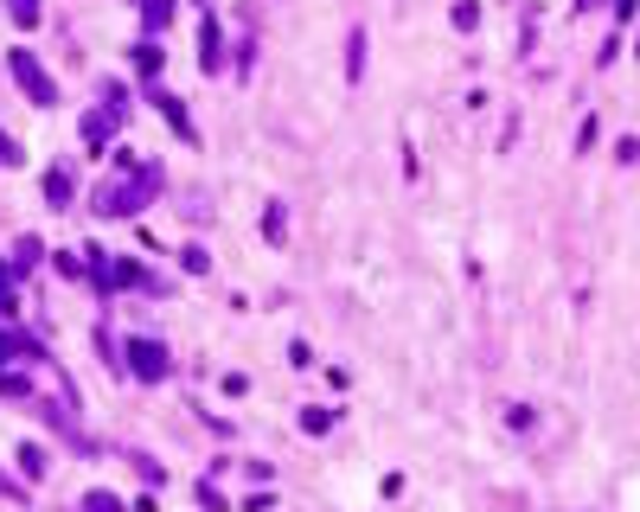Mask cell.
<instances>
[{
	"label": "cell",
	"mask_w": 640,
	"mask_h": 512,
	"mask_svg": "<svg viewBox=\"0 0 640 512\" xmlns=\"http://www.w3.org/2000/svg\"><path fill=\"white\" fill-rule=\"evenodd\" d=\"M154 186H161V173H154V167H141L134 180H109V186L97 192V211H109V218H134L141 205L154 199Z\"/></svg>",
	"instance_id": "6da1fadb"
},
{
	"label": "cell",
	"mask_w": 640,
	"mask_h": 512,
	"mask_svg": "<svg viewBox=\"0 0 640 512\" xmlns=\"http://www.w3.org/2000/svg\"><path fill=\"white\" fill-rule=\"evenodd\" d=\"M122 358H128V372H134V378H148V385H161V378L173 372L167 346H161V340H141V333H134V340L122 346Z\"/></svg>",
	"instance_id": "7a4b0ae2"
},
{
	"label": "cell",
	"mask_w": 640,
	"mask_h": 512,
	"mask_svg": "<svg viewBox=\"0 0 640 512\" xmlns=\"http://www.w3.org/2000/svg\"><path fill=\"white\" fill-rule=\"evenodd\" d=\"M14 78H20V90H26L39 109H51V103H58V84L45 78V64H39L32 51H14Z\"/></svg>",
	"instance_id": "3957f363"
},
{
	"label": "cell",
	"mask_w": 640,
	"mask_h": 512,
	"mask_svg": "<svg viewBox=\"0 0 640 512\" xmlns=\"http://www.w3.org/2000/svg\"><path fill=\"white\" fill-rule=\"evenodd\" d=\"M199 64L211 70V78H218V70H225V33H218V20H199Z\"/></svg>",
	"instance_id": "277c9868"
},
{
	"label": "cell",
	"mask_w": 640,
	"mask_h": 512,
	"mask_svg": "<svg viewBox=\"0 0 640 512\" xmlns=\"http://www.w3.org/2000/svg\"><path fill=\"white\" fill-rule=\"evenodd\" d=\"M45 199H51V211H70V167L45 173Z\"/></svg>",
	"instance_id": "5b68a950"
},
{
	"label": "cell",
	"mask_w": 640,
	"mask_h": 512,
	"mask_svg": "<svg viewBox=\"0 0 640 512\" xmlns=\"http://www.w3.org/2000/svg\"><path fill=\"white\" fill-rule=\"evenodd\" d=\"M109 128H116V109H97V116H84V141H90V148H103V141H109Z\"/></svg>",
	"instance_id": "8992f818"
},
{
	"label": "cell",
	"mask_w": 640,
	"mask_h": 512,
	"mask_svg": "<svg viewBox=\"0 0 640 512\" xmlns=\"http://www.w3.org/2000/svg\"><path fill=\"white\" fill-rule=\"evenodd\" d=\"M134 70H141V78H161V45H154V39L134 45Z\"/></svg>",
	"instance_id": "52a82bcc"
},
{
	"label": "cell",
	"mask_w": 640,
	"mask_h": 512,
	"mask_svg": "<svg viewBox=\"0 0 640 512\" xmlns=\"http://www.w3.org/2000/svg\"><path fill=\"white\" fill-rule=\"evenodd\" d=\"M346 78H366V33L346 39Z\"/></svg>",
	"instance_id": "ba28073f"
},
{
	"label": "cell",
	"mask_w": 640,
	"mask_h": 512,
	"mask_svg": "<svg viewBox=\"0 0 640 512\" xmlns=\"http://www.w3.org/2000/svg\"><path fill=\"white\" fill-rule=\"evenodd\" d=\"M141 20H148V33H161L173 20V0H141Z\"/></svg>",
	"instance_id": "9c48e42d"
},
{
	"label": "cell",
	"mask_w": 640,
	"mask_h": 512,
	"mask_svg": "<svg viewBox=\"0 0 640 512\" xmlns=\"http://www.w3.org/2000/svg\"><path fill=\"white\" fill-rule=\"evenodd\" d=\"M154 103H161V116L180 128V135H192V122H186V109H180V97H167V90H154Z\"/></svg>",
	"instance_id": "30bf717a"
},
{
	"label": "cell",
	"mask_w": 640,
	"mask_h": 512,
	"mask_svg": "<svg viewBox=\"0 0 640 512\" xmlns=\"http://www.w3.org/2000/svg\"><path fill=\"white\" fill-rule=\"evenodd\" d=\"M45 358V346H32V340H0V372H7V358Z\"/></svg>",
	"instance_id": "8fae6325"
},
{
	"label": "cell",
	"mask_w": 640,
	"mask_h": 512,
	"mask_svg": "<svg viewBox=\"0 0 640 512\" xmlns=\"http://www.w3.org/2000/svg\"><path fill=\"white\" fill-rule=\"evenodd\" d=\"M20 474H26V480H39V474H45V449L20 442Z\"/></svg>",
	"instance_id": "7c38bea8"
},
{
	"label": "cell",
	"mask_w": 640,
	"mask_h": 512,
	"mask_svg": "<svg viewBox=\"0 0 640 512\" xmlns=\"http://www.w3.org/2000/svg\"><path fill=\"white\" fill-rule=\"evenodd\" d=\"M84 512H128V506H122L116 493H103V487H97V493H84Z\"/></svg>",
	"instance_id": "4fadbf2b"
},
{
	"label": "cell",
	"mask_w": 640,
	"mask_h": 512,
	"mask_svg": "<svg viewBox=\"0 0 640 512\" xmlns=\"http://www.w3.org/2000/svg\"><path fill=\"white\" fill-rule=\"evenodd\" d=\"M39 256H45V250H39V237H20V256H14V269H20V275H26V269H32V263H39Z\"/></svg>",
	"instance_id": "5bb4252c"
},
{
	"label": "cell",
	"mask_w": 640,
	"mask_h": 512,
	"mask_svg": "<svg viewBox=\"0 0 640 512\" xmlns=\"http://www.w3.org/2000/svg\"><path fill=\"white\" fill-rule=\"evenodd\" d=\"M301 429H308V435H327V429H333V410H301Z\"/></svg>",
	"instance_id": "9a60e30c"
},
{
	"label": "cell",
	"mask_w": 640,
	"mask_h": 512,
	"mask_svg": "<svg viewBox=\"0 0 640 512\" xmlns=\"http://www.w3.org/2000/svg\"><path fill=\"white\" fill-rule=\"evenodd\" d=\"M282 231H289V218H282V205H269V218H263V237H269V244H282Z\"/></svg>",
	"instance_id": "2e32d148"
},
{
	"label": "cell",
	"mask_w": 640,
	"mask_h": 512,
	"mask_svg": "<svg viewBox=\"0 0 640 512\" xmlns=\"http://www.w3.org/2000/svg\"><path fill=\"white\" fill-rule=\"evenodd\" d=\"M7 14H14L20 26H39V0H7Z\"/></svg>",
	"instance_id": "e0dca14e"
},
{
	"label": "cell",
	"mask_w": 640,
	"mask_h": 512,
	"mask_svg": "<svg viewBox=\"0 0 640 512\" xmlns=\"http://www.w3.org/2000/svg\"><path fill=\"white\" fill-rule=\"evenodd\" d=\"M14 314H20V308H14V275L0 269V321H14Z\"/></svg>",
	"instance_id": "ac0fdd59"
},
{
	"label": "cell",
	"mask_w": 640,
	"mask_h": 512,
	"mask_svg": "<svg viewBox=\"0 0 640 512\" xmlns=\"http://www.w3.org/2000/svg\"><path fill=\"white\" fill-rule=\"evenodd\" d=\"M20 161H26V154H20V141H14L7 128H0V167H20Z\"/></svg>",
	"instance_id": "d6986e66"
},
{
	"label": "cell",
	"mask_w": 640,
	"mask_h": 512,
	"mask_svg": "<svg viewBox=\"0 0 640 512\" xmlns=\"http://www.w3.org/2000/svg\"><path fill=\"white\" fill-rule=\"evenodd\" d=\"M455 26H461V33H474V26H480V7H474V0H461V7H455Z\"/></svg>",
	"instance_id": "ffe728a7"
},
{
	"label": "cell",
	"mask_w": 640,
	"mask_h": 512,
	"mask_svg": "<svg viewBox=\"0 0 640 512\" xmlns=\"http://www.w3.org/2000/svg\"><path fill=\"white\" fill-rule=\"evenodd\" d=\"M615 14H621V20H627V14H634V0H615Z\"/></svg>",
	"instance_id": "44dd1931"
}]
</instances>
